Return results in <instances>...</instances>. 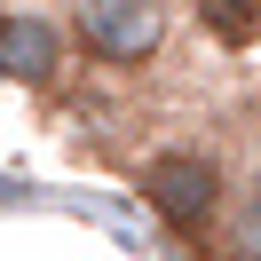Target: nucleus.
I'll return each mask as SVG.
<instances>
[{
	"mask_svg": "<svg viewBox=\"0 0 261 261\" xmlns=\"http://www.w3.org/2000/svg\"><path fill=\"white\" fill-rule=\"evenodd\" d=\"M71 40H80V56H95V64H150L166 40L159 8L150 0H80L71 8Z\"/></svg>",
	"mask_w": 261,
	"mask_h": 261,
	"instance_id": "f03ea898",
	"label": "nucleus"
},
{
	"mask_svg": "<svg viewBox=\"0 0 261 261\" xmlns=\"http://www.w3.org/2000/svg\"><path fill=\"white\" fill-rule=\"evenodd\" d=\"M135 182H143V206L159 214L166 229H206L214 214H222V166H214L206 150H190V143L150 150Z\"/></svg>",
	"mask_w": 261,
	"mask_h": 261,
	"instance_id": "f257e3e1",
	"label": "nucleus"
},
{
	"mask_svg": "<svg viewBox=\"0 0 261 261\" xmlns=\"http://www.w3.org/2000/svg\"><path fill=\"white\" fill-rule=\"evenodd\" d=\"M0 71L16 87H48L64 71V32L48 16H32V8H8V24H0Z\"/></svg>",
	"mask_w": 261,
	"mask_h": 261,
	"instance_id": "7ed1b4c3",
	"label": "nucleus"
},
{
	"mask_svg": "<svg viewBox=\"0 0 261 261\" xmlns=\"http://www.w3.org/2000/svg\"><path fill=\"white\" fill-rule=\"evenodd\" d=\"M238 253L261 261V174L245 182V198H238Z\"/></svg>",
	"mask_w": 261,
	"mask_h": 261,
	"instance_id": "39448f33",
	"label": "nucleus"
},
{
	"mask_svg": "<svg viewBox=\"0 0 261 261\" xmlns=\"http://www.w3.org/2000/svg\"><path fill=\"white\" fill-rule=\"evenodd\" d=\"M190 8L222 48H253L261 40V0H190Z\"/></svg>",
	"mask_w": 261,
	"mask_h": 261,
	"instance_id": "20e7f679",
	"label": "nucleus"
}]
</instances>
